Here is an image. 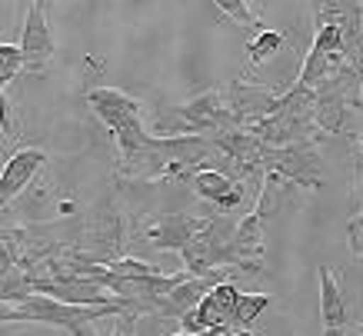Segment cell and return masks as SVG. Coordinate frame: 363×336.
Wrapping results in <instances>:
<instances>
[{"mask_svg":"<svg viewBox=\"0 0 363 336\" xmlns=\"http://www.w3.org/2000/svg\"><path fill=\"white\" fill-rule=\"evenodd\" d=\"M210 140L200 137H143L133 150L121 153V177L130 180H194L207 170Z\"/></svg>","mask_w":363,"mask_h":336,"instance_id":"obj_1","label":"cell"},{"mask_svg":"<svg viewBox=\"0 0 363 336\" xmlns=\"http://www.w3.org/2000/svg\"><path fill=\"white\" fill-rule=\"evenodd\" d=\"M237 223L233 217H210V223L190 240V247L180 253L187 263L190 276H210L217 270H243V273H264V267H250L237 250Z\"/></svg>","mask_w":363,"mask_h":336,"instance_id":"obj_2","label":"cell"},{"mask_svg":"<svg viewBox=\"0 0 363 336\" xmlns=\"http://www.w3.org/2000/svg\"><path fill=\"white\" fill-rule=\"evenodd\" d=\"M74 253L84 263H97V267H111L123 260V217L113 206V200H100L94 206L87 223H80L74 233Z\"/></svg>","mask_w":363,"mask_h":336,"instance_id":"obj_3","label":"cell"},{"mask_svg":"<svg viewBox=\"0 0 363 336\" xmlns=\"http://www.w3.org/2000/svg\"><path fill=\"white\" fill-rule=\"evenodd\" d=\"M264 177H277L280 184H294L303 190H320L323 186V160L313 143H290V147H270L264 150L260 163Z\"/></svg>","mask_w":363,"mask_h":336,"instance_id":"obj_4","label":"cell"},{"mask_svg":"<svg viewBox=\"0 0 363 336\" xmlns=\"http://www.w3.org/2000/svg\"><path fill=\"white\" fill-rule=\"evenodd\" d=\"M174 120L180 123V137H200V140H213L217 133L240 127L237 117L223 107L220 90H203L200 97L174 110Z\"/></svg>","mask_w":363,"mask_h":336,"instance_id":"obj_5","label":"cell"},{"mask_svg":"<svg viewBox=\"0 0 363 336\" xmlns=\"http://www.w3.org/2000/svg\"><path fill=\"white\" fill-rule=\"evenodd\" d=\"M277 196H280V180L277 177H264V186H260V200L250 213L237 223V250L240 257L250 267H264L260 257H264V240H267V220L274 213Z\"/></svg>","mask_w":363,"mask_h":336,"instance_id":"obj_6","label":"cell"},{"mask_svg":"<svg viewBox=\"0 0 363 336\" xmlns=\"http://www.w3.org/2000/svg\"><path fill=\"white\" fill-rule=\"evenodd\" d=\"M220 94H223V100H227V110L237 117V123H240L243 130H250L260 120H267L277 110V103H280V94L267 90L264 84H250L247 77L227 84Z\"/></svg>","mask_w":363,"mask_h":336,"instance_id":"obj_7","label":"cell"},{"mask_svg":"<svg viewBox=\"0 0 363 336\" xmlns=\"http://www.w3.org/2000/svg\"><path fill=\"white\" fill-rule=\"evenodd\" d=\"M210 223V217H197V213H157L143 223V240L154 250H174L184 253L190 247V240Z\"/></svg>","mask_w":363,"mask_h":336,"instance_id":"obj_8","label":"cell"},{"mask_svg":"<svg viewBox=\"0 0 363 336\" xmlns=\"http://www.w3.org/2000/svg\"><path fill=\"white\" fill-rule=\"evenodd\" d=\"M87 103H90V110L107 123V130H111L113 137L123 130H133V127H143L140 103H137L130 94H123V90H117V87L87 90Z\"/></svg>","mask_w":363,"mask_h":336,"instance_id":"obj_9","label":"cell"},{"mask_svg":"<svg viewBox=\"0 0 363 336\" xmlns=\"http://www.w3.org/2000/svg\"><path fill=\"white\" fill-rule=\"evenodd\" d=\"M313 21H330L343 30V57L363 74V4H317Z\"/></svg>","mask_w":363,"mask_h":336,"instance_id":"obj_10","label":"cell"},{"mask_svg":"<svg viewBox=\"0 0 363 336\" xmlns=\"http://www.w3.org/2000/svg\"><path fill=\"white\" fill-rule=\"evenodd\" d=\"M21 50H23V64H27V70H33V74H40L57 54L54 33L47 27L44 4H40V0H33L30 11H27L23 33H21Z\"/></svg>","mask_w":363,"mask_h":336,"instance_id":"obj_11","label":"cell"},{"mask_svg":"<svg viewBox=\"0 0 363 336\" xmlns=\"http://www.w3.org/2000/svg\"><path fill=\"white\" fill-rule=\"evenodd\" d=\"M47 163V153L40 147H23L7 160L4 177H0V203L11 206L17 196L23 194V186H30V180L40 174V167Z\"/></svg>","mask_w":363,"mask_h":336,"instance_id":"obj_12","label":"cell"},{"mask_svg":"<svg viewBox=\"0 0 363 336\" xmlns=\"http://www.w3.org/2000/svg\"><path fill=\"white\" fill-rule=\"evenodd\" d=\"M320 323H323V336H340L350 323V310L343 300V290L330 267H320Z\"/></svg>","mask_w":363,"mask_h":336,"instance_id":"obj_13","label":"cell"},{"mask_svg":"<svg viewBox=\"0 0 363 336\" xmlns=\"http://www.w3.org/2000/svg\"><path fill=\"white\" fill-rule=\"evenodd\" d=\"M190 186H194V194H197L200 200L213 203L217 210H233V206L243 200V186L237 184L227 170H213V167H207V170L194 174Z\"/></svg>","mask_w":363,"mask_h":336,"instance_id":"obj_14","label":"cell"},{"mask_svg":"<svg viewBox=\"0 0 363 336\" xmlns=\"http://www.w3.org/2000/svg\"><path fill=\"white\" fill-rule=\"evenodd\" d=\"M213 147L220 153H227L230 157V163H237V167H247V170H260V163H264V150L267 143L257 137V133L243 130V127H233V130H223L213 137Z\"/></svg>","mask_w":363,"mask_h":336,"instance_id":"obj_15","label":"cell"},{"mask_svg":"<svg viewBox=\"0 0 363 336\" xmlns=\"http://www.w3.org/2000/svg\"><path fill=\"white\" fill-rule=\"evenodd\" d=\"M240 296H243V290H237L230 280L220 283V286H213L197 306V320H200V326H203V333H207V330H217V326H230Z\"/></svg>","mask_w":363,"mask_h":336,"instance_id":"obj_16","label":"cell"},{"mask_svg":"<svg viewBox=\"0 0 363 336\" xmlns=\"http://www.w3.org/2000/svg\"><path fill=\"white\" fill-rule=\"evenodd\" d=\"M270 293H243L240 303H237V313H233L230 326H237V330H247V326L257 323V316L264 313L267 306H270Z\"/></svg>","mask_w":363,"mask_h":336,"instance_id":"obj_17","label":"cell"},{"mask_svg":"<svg viewBox=\"0 0 363 336\" xmlns=\"http://www.w3.org/2000/svg\"><path fill=\"white\" fill-rule=\"evenodd\" d=\"M280 47H284V33L280 30H260L247 40V57H250V64L257 67V64H264V60H270Z\"/></svg>","mask_w":363,"mask_h":336,"instance_id":"obj_18","label":"cell"},{"mask_svg":"<svg viewBox=\"0 0 363 336\" xmlns=\"http://www.w3.org/2000/svg\"><path fill=\"white\" fill-rule=\"evenodd\" d=\"M213 7H217V11H220L223 17H230V21H237V23L243 27V30H253V33L267 30L264 23H260V17H257V13H253L250 7L243 4V0H220V4H213ZM253 33H250V37H253Z\"/></svg>","mask_w":363,"mask_h":336,"instance_id":"obj_19","label":"cell"},{"mask_svg":"<svg viewBox=\"0 0 363 336\" xmlns=\"http://www.w3.org/2000/svg\"><path fill=\"white\" fill-rule=\"evenodd\" d=\"M107 270L117 276V280H143V276H160V267H154V263H143L137 260V257H123V260L111 263Z\"/></svg>","mask_w":363,"mask_h":336,"instance_id":"obj_20","label":"cell"},{"mask_svg":"<svg viewBox=\"0 0 363 336\" xmlns=\"http://www.w3.org/2000/svg\"><path fill=\"white\" fill-rule=\"evenodd\" d=\"M21 70H27L21 44H0V87L13 84V77L21 74Z\"/></svg>","mask_w":363,"mask_h":336,"instance_id":"obj_21","label":"cell"},{"mask_svg":"<svg viewBox=\"0 0 363 336\" xmlns=\"http://www.w3.org/2000/svg\"><path fill=\"white\" fill-rule=\"evenodd\" d=\"M347 243H350L353 257H363V210L347 223Z\"/></svg>","mask_w":363,"mask_h":336,"instance_id":"obj_22","label":"cell"},{"mask_svg":"<svg viewBox=\"0 0 363 336\" xmlns=\"http://www.w3.org/2000/svg\"><path fill=\"white\" fill-rule=\"evenodd\" d=\"M0 130H4V137H11V133H13L11 100H7V94H4V90H0Z\"/></svg>","mask_w":363,"mask_h":336,"instance_id":"obj_23","label":"cell"},{"mask_svg":"<svg viewBox=\"0 0 363 336\" xmlns=\"http://www.w3.org/2000/svg\"><path fill=\"white\" fill-rule=\"evenodd\" d=\"M113 323H117V330H113V336H137V333H133V323H137V316L123 313V316H117Z\"/></svg>","mask_w":363,"mask_h":336,"instance_id":"obj_24","label":"cell"},{"mask_svg":"<svg viewBox=\"0 0 363 336\" xmlns=\"http://www.w3.org/2000/svg\"><path fill=\"white\" fill-rule=\"evenodd\" d=\"M207 336H253L250 330H237V326H217V330H207Z\"/></svg>","mask_w":363,"mask_h":336,"instance_id":"obj_25","label":"cell"},{"mask_svg":"<svg viewBox=\"0 0 363 336\" xmlns=\"http://www.w3.org/2000/svg\"><path fill=\"white\" fill-rule=\"evenodd\" d=\"M67 333H70V336H100L94 323H74L70 330H67Z\"/></svg>","mask_w":363,"mask_h":336,"instance_id":"obj_26","label":"cell"},{"mask_svg":"<svg viewBox=\"0 0 363 336\" xmlns=\"http://www.w3.org/2000/svg\"><path fill=\"white\" fill-rule=\"evenodd\" d=\"M174 336H207V333H184V330H180V333H174Z\"/></svg>","mask_w":363,"mask_h":336,"instance_id":"obj_27","label":"cell"},{"mask_svg":"<svg viewBox=\"0 0 363 336\" xmlns=\"http://www.w3.org/2000/svg\"><path fill=\"white\" fill-rule=\"evenodd\" d=\"M360 157H363V133H360Z\"/></svg>","mask_w":363,"mask_h":336,"instance_id":"obj_28","label":"cell"}]
</instances>
